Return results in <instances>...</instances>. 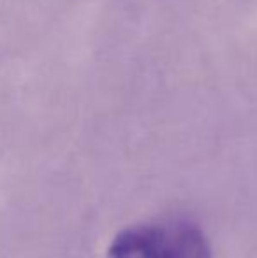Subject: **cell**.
<instances>
[{
  "mask_svg": "<svg viewBox=\"0 0 257 258\" xmlns=\"http://www.w3.org/2000/svg\"><path fill=\"white\" fill-rule=\"evenodd\" d=\"M106 258H212L208 239L189 221H153L122 230Z\"/></svg>",
  "mask_w": 257,
  "mask_h": 258,
  "instance_id": "obj_1",
  "label": "cell"
}]
</instances>
